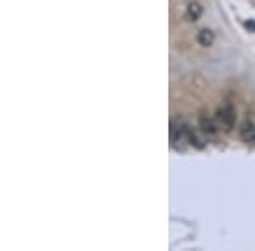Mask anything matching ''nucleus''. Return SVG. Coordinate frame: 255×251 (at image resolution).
Instances as JSON below:
<instances>
[{"mask_svg":"<svg viewBox=\"0 0 255 251\" xmlns=\"http://www.w3.org/2000/svg\"><path fill=\"white\" fill-rule=\"evenodd\" d=\"M197 42H199L201 46H204V48L211 46L214 42V32L209 29L199 31V34H197Z\"/></svg>","mask_w":255,"mask_h":251,"instance_id":"6","label":"nucleus"},{"mask_svg":"<svg viewBox=\"0 0 255 251\" xmlns=\"http://www.w3.org/2000/svg\"><path fill=\"white\" fill-rule=\"evenodd\" d=\"M201 16H203V7H201L197 2L189 3L187 10H185V17H187L191 22H196V21L201 19Z\"/></svg>","mask_w":255,"mask_h":251,"instance_id":"5","label":"nucleus"},{"mask_svg":"<svg viewBox=\"0 0 255 251\" xmlns=\"http://www.w3.org/2000/svg\"><path fill=\"white\" fill-rule=\"evenodd\" d=\"M170 143L175 149H184L189 145V126L182 121H172Z\"/></svg>","mask_w":255,"mask_h":251,"instance_id":"1","label":"nucleus"},{"mask_svg":"<svg viewBox=\"0 0 255 251\" xmlns=\"http://www.w3.org/2000/svg\"><path fill=\"white\" fill-rule=\"evenodd\" d=\"M216 121L220 124V129H223L225 132H230L235 126V121H236V110L233 105L230 104H225V105L218 107L216 109Z\"/></svg>","mask_w":255,"mask_h":251,"instance_id":"2","label":"nucleus"},{"mask_svg":"<svg viewBox=\"0 0 255 251\" xmlns=\"http://www.w3.org/2000/svg\"><path fill=\"white\" fill-rule=\"evenodd\" d=\"M199 129L206 136H216L220 131V124H218L216 117H211L206 112H203L199 116Z\"/></svg>","mask_w":255,"mask_h":251,"instance_id":"3","label":"nucleus"},{"mask_svg":"<svg viewBox=\"0 0 255 251\" xmlns=\"http://www.w3.org/2000/svg\"><path fill=\"white\" fill-rule=\"evenodd\" d=\"M240 138L247 145H255V124L254 121L245 119L240 126Z\"/></svg>","mask_w":255,"mask_h":251,"instance_id":"4","label":"nucleus"},{"mask_svg":"<svg viewBox=\"0 0 255 251\" xmlns=\"http://www.w3.org/2000/svg\"><path fill=\"white\" fill-rule=\"evenodd\" d=\"M204 139L199 136V132L196 131V129H192L191 126H189V146H194V148H204Z\"/></svg>","mask_w":255,"mask_h":251,"instance_id":"7","label":"nucleus"}]
</instances>
